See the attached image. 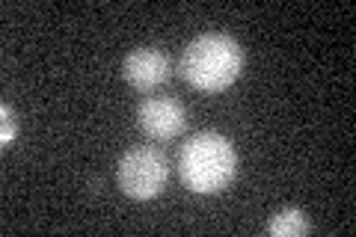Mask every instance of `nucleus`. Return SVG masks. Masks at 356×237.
Returning <instances> with one entry per match:
<instances>
[{"instance_id":"obj_2","label":"nucleus","mask_w":356,"mask_h":237,"mask_svg":"<svg viewBox=\"0 0 356 237\" xmlns=\"http://www.w3.org/2000/svg\"><path fill=\"white\" fill-rule=\"evenodd\" d=\"M243 48L226 33H202L184 48L178 60V72L193 89L222 92L243 72Z\"/></svg>"},{"instance_id":"obj_5","label":"nucleus","mask_w":356,"mask_h":237,"mask_svg":"<svg viewBox=\"0 0 356 237\" xmlns=\"http://www.w3.org/2000/svg\"><path fill=\"white\" fill-rule=\"evenodd\" d=\"M122 74H125V81L137 92H152V89H158L161 83L170 81L172 60L161 48H137L125 56Z\"/></svg>"},{"instance_id":"obj_6","label":"nucleus","mask_w":356,"mask_h":237,"mask_svg":"<svg viewBox=\"0 0 356 237\" xmlns=\"http://www.w3.org/2000/svg\"><path fill=\"white\" fill-rule=\"evenodd\" d=\"M309 220H306V213L300 211V208H282V211H276L270 222H267V231H270L273 237H306L309 234Z\"/></svg>"},{"instance_id":"obj_1","label":"nucleus","mask_w":356,"mask_h":237,"mask_svg":"<svg viewBox=\"0 0 356 237\" xmlns=\"http://www.w3.org/2000/svg\"><path fill=\"white\" fill-rule=\"evenodd\" d=\"M238 172V154L229 137L217 131L193 133L178 152V175L184 187L199 196L222 193Z\"/></svg>"},{"instance_id":"obj_7","label":"nucleus","mask_w":356,"mask_h":237,"mask_svg":"<svg viewBox=\"0 0 356 237\" xmlns=\"http://www.w3.org/2000/svg\"><path fill=\"white\" fill-rule=\"evenodd\" d=\"M0 116H3V131H0V145H3V149H9V145L15 142V137H18V119H15V110L9 107V104L0 107Z\"/></svg>"},{"instance_id":"obj_3","label":"nucleus","mask_w":356,"mask_h":237,"mask_svg":"<svg viewBox=\"0 0 356 237\" xmlns=\"http://www.w3.org/2000/svg\"><path fill=\"white\" fill-rule=\"evenodd\" d=\"M116 178L119 190L128 199L149 202L163 193L166 181H170V163H166L163 152H158L154 145H137V149H128L122 154Z\"/></svg>"},{"instance_id":"obj_4","label":"nucleus","mask_w":356,"mask_h":237,"mask_svg":"<svg viewBox=\"0 0 356 237\" xmlns=\"http://www.w3.org/2000/svg\"><path fill=\"white\" fill-rule=\"evenodd\" d=\"M137 122L146 137L166 142V140H175L178 133L184 131V107L178 104L175 98H163V95H154L140 101L137 107Z\"/></svg>"}]
</instances>
